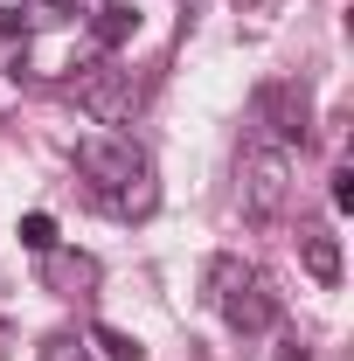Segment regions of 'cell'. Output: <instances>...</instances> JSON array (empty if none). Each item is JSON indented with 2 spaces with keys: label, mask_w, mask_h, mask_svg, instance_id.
<instances>
[{
  "label": "cell",
  "mask_w": 354,
  "mask_h": 361,
  "mask_svg": "<svg viewBox=\"0 0 354 361\" xmlns=\"http://www.w3.org/2000/svg\"><path fill=\"white\" fill-rule=\"evenodd\" d=\"M299 257H306V271L319 278V285H341V243H334V229H326V223H306V229H299Z\"/></svg>",
  "instance_id": "5b68a950"
},
{
  "label": "cell",
  "mask_w": 354,
  "mask_h": 361,
  "mask_svg": "<svg viewBox=\"0 0 354 361\" xmlns=\"http://www.w3.org/2000/svg\"><path fill=\"white\" fill-rule=\"evenodd\" d=\"M49 14H97V7H104V0H42Z\"/></svg>",
  "instance_id": "4fadbf2b"
},
{
  "label": "cell",
  "mask_w": 354,
  "mask_h": 361,
  "mask_svg": "<svg viewBox=\"0 0 354 361\" xmlns=\"http://www.w3.org/2000/svg\"><path fill=\"white\" fill-rule=\"evenodd\" d=\"M77 104H84V111L104 126V133H111V126H126V118H133V104H139L133 70H118V63H104V70H84V77H77Z\"/></svg>",
  "instance_id": "277c9868"
},
{
  "label": "cell",
  "mask_w": 354,
  "mask_h": 361,
  "mask_svg": "<svg viewBox=\"0 0 354 361\" xmlns=\"http://www.w3.org/2000/svg\"><path fill=\"white\" fill-rule=\"evenodd\" d=\"M334 209H354V167H334Z\"/></svg>",
  "instance_id": "8fae6325"
},
{
  "label": "cell",
  "mask_w": 354,
  "mask_h": 361,
  "mask_svg": "<svg viewBox=\"0 0 354 361\" xmlns=\"http://www.w3.org/2000/svg\"><path fill=\"white\" fill-rule=\"evenodd\" d=\"M90 278H97L90 257H56V285H90Z\"/></svg>",
  "instance_id": "30bf717a"
},
{
  "label": "cell",
  "mask_w": 354,
  "mask_h": 361,
  "mask_svg": "<svg viewBox=\"0 0 354 361\" xmlns=\"http://www.w3.org/2000/svg\"><path fill=\"white\" fill-rule=\"evenodd\" d=\"M90 341H97L111 361H146V348H139L133 334H118V326H90Z\"/></svg>",
  "instance_id": "8992f818"
},
{
  "label": "cell",
  "mask_w": 354,
  "mask_h": 361,
  "mask_svg": "<svg viewBox=\"0 0 354 361\" xmlns=\"http://www.w3.org/2000/svg\"><path fill=\"white\" fill-rule=\"evenodd\" d=\"M243 216L250 223H278L285 209H292V146H271L257 139L250 153H243Z\"/></svg>",
  "instance_id": "7a4b0ae2"
},
{
  "label": "cell",
  "mask_w": 354,
  "mask_h": 361,
  "mask_svg": "<svg viewBox=\"0 0 354 361\" xmlns=\"http://www.w3.org/2000/svg\"><path fill=\"white\" fill-rule=\"evenodd\" d=\"M0 35H7V42H14V35H28V14H21V7H14V0H7V7H0Z\"/></svg>",
  "instance_id": "7c38bea8"
},
{
  "label": "cell",
  "mask_w": 354,
  "mask_h": 361,
  "mask_svg": "<svg viewBox=\"0 0 354 361\" xmlns=\"http://www.w3.org/2000/svg\"><path fill=\"white\" fill-rule=\"evenodd\" d=\"M21 243H28V250H56V223H49L42 209H35V216H21Z\"/></svg>",
  "instance_id": "9c48e42d"
},
{
  "label": "cell",
  "mask_w": 354,
  "mask_h": 361,
  "mask_svg": "<svg viewBox=\"0 0 354 361\" xmlns=\"http://www.w3.org/2000/svg\"><path fill=\"white\" fill-rule=\"evenodd\" d=\"M77 174L118 209V216H153V202H160V188H153V167H146V153H139V139L126 133H90L77 139Z\"/></svg>",
  "instance_id": "6da1fadb"
},
{
  "label": "cell",
  "mask_w": 354,
  "mask_h": 361,
  "mask_svg": "<svg viewBox=\"0 0 354 361\" xmlns=\"http://www.w3.org/2000/svg\"><path fill=\"white\" fill-rule=\"evenodd\" d=\"M97 14H104V21H97V42L104 49H118L126 35H133V14H126V7H97Z\"/></svg>",
  "instance_id": "52a82bcc"
},
{
  "label": "cell",
  "mask_w": 354,
  "mask_h": 361,
  "mask_svg": "<svg viewBox=\"0 0 354 361\" xmlns=\"http://www.w3.org/2000/svg\"><path fill=\"white\" fill-rule=\"evenodd\" d=\"M35 361H90V348L77 341V334H49V341H42V355H35Z\"/></svg>",
  "instance_id": "ba28073f"
},
{
  "label": "cell",
  "mask_w": 354,
  "mask_h": 361,
  "mask_svg": "<svg viewBox=\"0 0 354 361\" xmlns=\"http://www.w3.org/2000/svg\"><path fill=\"white\" fill-rule=\"evenodd\" d=\"M209 299H216L229 326H243V334H264L271 319H278V299H271V285L257 271H243L236 257H216L209 264Z\"/></svg>",
  "instance_id": "3957f363"
}]
</instances>
